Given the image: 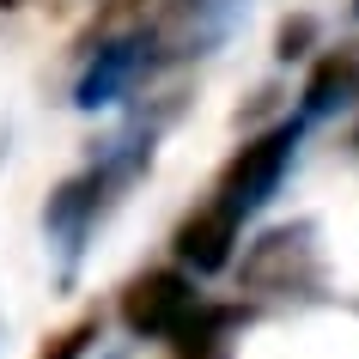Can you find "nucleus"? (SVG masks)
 Instances as JSON below:
<instances>
[{
    "mask_svg": "<svg viewBox=\"0 0 359 359\" xmlns=\"http://www.w3.org/2000/svg\"><path fill=\"white\" fill-rule=\"evenodd\" d=\"M170 353L177 359H226L231 353V311H219V304L201 299V311L170 335Z\"/></svg>",
    "mask_w": 359,
    "mask_h": 359,
    "instance_id": "nucleus-4",
    "label": "nucleus"
},
{
    "mask_svg": "<svg viewBox=\"0 0 359 359\" xmlns=\"http://www.w3.org/2000/svg\"><path fill=\"white\" fill-rule=\"evenodd\" d=\"M92 335H97V323H79V329H67V335H61V341H55V347H49L43 359H79Z\"/></svg>",
    "mask_w": 359,
    "mask_h": 359,
    "instance_id": "nucleus-6",
    "label": "nucleus"
},
{
    "mask_svg": "<svg viewBox=\"0 0 359 359\" xmlns=\"http://www.w3.org/2000/svg\"><path fill=\"white\" fill-rule=\"evenodd\" d=\"M353 13H359V0H353Z\"/></svg>",
    "mask_w": 359,
    "mask_h": 359,
    "instance_id": "nucleus-8",
    "label": "nucleus"
},
{
    "mask_svg": "<svg viewBox=\"0 0 359 359\" xmlns=\"http://www.w3.org/2000/svg\"><path fill=\"white\" fill-rule=\"evenodd\" d=\"M238 219L231 213H219L213 201H201V208L177 226V238H170V250H177V268L183 274H219V268L231 262V244H238Z\"/></svg>",
    "mask_w": 359,
    "mask_h": 359,
    "instance_id": "nucleus-3",
    "label": "nucleus"
},
{
    "mask_svg": "<svg viewBox=\"0 0 359 359\" xmlns=\"http://www.w3.org/2000/svg\"><path fill=\"white\" fill-rule=\"evenodd\" d=\"M359 86V61L347 55H323L317 61V74H311V86H304V116H323V110H335L341 97Z\"/></svg>",
    "mask_w": 359,
    "mask_h": 359,
    "instance_id": "nucleus-5",
    "label": "nucleus"
},
{
    "mask_svg": "<svg viewBox=\"0 0 359 359\" xmlns=\"http://www.w3.org/2000/svg\"><path fill=\"white\" fill-rule=\"evenodd\" d=\"M195 311H201V292H195V274H183V268H147V274H134L122 286V323H128V335L170 341Z\"/></svg>",
    "mask_w": 359,
    "mask_h": 359,
    "instance_id": "nucleus-2",
    "label": "nucleus"
},
{
    "mask_svg": "<svg viewBox=\"0 0 359 359\" xmlns=\"http://www.w3.org/2000/svg\"><path fill=\"white\" fill-rule=\"evenodd\" d=\"M292 152H299V122H280V128H268V134H256V140H244V147L226 158L219 183H213V208L231 213L238 226H244L250 213H262L268 195L280 189Z\"/></svg>",
    "mask_w": 359,
    "mask_h": 359,
    "instance_id": "nucleus-1",
    "label": "nucleus"
},
{
    "mask_svg": "<svg viewBox=\"0 0 359 359\" xmlns=\"http://www.w3.org/2000/svg\"><path fill=\"white\" fill-rule=\"evenodd\" d=\"M116 6H147V0H116Z\"/></svg>",
    "mask_w": 359,
    "mask_h": 359,
    "instance_id": "nucleus-7",
    "label": "nucleus"
}]
</instances>
